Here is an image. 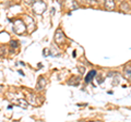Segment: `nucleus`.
Here are the masks:
<instances>
[{"label":"nucleus","mask_w":131,"mask_h":122,"mask_svg":"<svg viewBox=\"0 0 131 122\" xmlns=\"http://www.w3.org/2000/svg\"><path fill=\"white\" fill-rule=\"evenodd\" d=\"M105 8L107 10H114V8H115L114 0H105Z\"/></svg>","instance_id":"obj_4"},{"label":"nucleus","mask_w":131,"mask_h":122,"mask_svg":"<svg viewBox=\"0 0 131 122\" xmlns=\"http://www.w3.org/2000/svg\"><path fill=\"white\" fill-rule=\"evenodd\" d=\"M33 10H34L35 13L37 14H42L43 12L46 10V5L43 1H36L34 5H33Z\"/></svg>","instance_id":"obj_1"},{"label":"nucleus","mask_w":131,"mask_h":122,"mask_svg":"<svg viewBox=\"0 0 131 122\" xmlns=\"http://www.w3.org/2000/svg\"><path fill=\"white\" fill-rule=\"evenodd\" d=\"M11 46L12 47H16L18 45H16V42H11Z\"/></svg>","instance_id":"obj_7"},{"label":"nucleus","mask_w":131,"mask_h":122,"mask_svg":"<svg viewBox=\"0 0 131 122\" xmlns=\"http://www.w3.org/2000/svg\"><path fill=\"white\" fill-rule=\"evenodd\" d=\"M125 76H126V79L131 81V68L130 67L125 69Z\"/></svg>","instance_id":"obj_6"},{"label":"nucleus","mask_w":131,"mask_h":122,"mask_svg":"<svg viewBox=\"0 0 131 122\" xmlns=\"http://www.w3.org/2000/svg\"><path fill=\"white\" fill-rule=\"evenodd\" d=\"M95 74H96V71L95 70H92V71H90L89 72V74L86 75V78H85V82H86V83H89L90 82V81H91L93 78H94V76H95Z\"/></svg>","instance_id":"obj_5"},{"label":"nucleus","mask_w":131,"mask_h":122,"mask_svg":"<svg viewBox=\"0 0 131 122\" xmlns=\"http://www.w3.org/2000/svg\"><path fill=\"white\" fill-rule=\"evenodd\" d=\"M55 40H56V43H58V44H62L64 42V35H63V33L60 30H58L56 32Z\"/></svg>","instance_id":"obj_3"},{"label":"nucleus","mask_w":131,"mask_h":122,"mask_svg":"<svg viewBox=\"0 0 131 122\" xmlns=\"http://www.w3.org/2000/svg\"><path fill=\"white\" fill-rule=\"evenodd\" d=\"M13 31L15 32V33H18V34H21L23 33L24 31H25V26H24V24L22 21H16L15 22V25L13 26Z\"/></svg>","instance_id":"obj_2"},{"label":"nucleus","mask_w":131,"mask_h":122,"mask_svg":"<svg viewBox=\"0 0 131 122\" xmlns=\"http://www.w3.org/2000/svg\"><path fill=\"white\" fill-rule=\"evenodd\" d=\"M26 2H31V1H33V0H25Z\"/></svg>","instance_id":"obj_8"}]
</instances>
